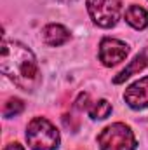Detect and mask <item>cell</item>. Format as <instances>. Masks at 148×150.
<instances>
[{
	"label": "cell",
	"instance_id": "6da1fadb",
	"mask_svg": "<svg viewBox=\"0 0 148 150\" xmlns=\"http://www.w3.org/2000/svg\"><path fill=\"white\" fill-rule=\"evenodd\" d=\"M0 67L4 75L14 80L25 91H32L38 80V65L33 52L19 42L4 40Z\"/></svg>",
	"mask_w": 148,
	"mask_h": 150
},
{
	"label": "cell",
	"instance_id": "7a4b0ae2",
	"mask_svg": "<svg viewBox=\"0 0 148 150\" xmlns=\"http://www.w3.org/2000/svg\"><path fill=\"white\" fill-rule=\"evenodd\" d=\"M26 140L32 150H54L59 145V133L47 119L35 117L28 124Z\"/></svg>",
	"mask_w": 148,
	"mask_h": 150
},
{
	"label": "cell",
	"instance_id": "3957f363",
	"mask_svg": "<svg viewBox=\"0 0 148 150\" xmlns=\"http://www.w3.org/2000/svg\"><path fill=\"white\" fill-rule=\"evenodd\" d=\"M98 143L101 150H134L136 140L129 126L122 122H115L103 129L98 136Z\"/></svg>",
	"mask_w": 148,
	"mask_h": 150
},
{
	"label": "cell",
	"instance_id": "277c9868",
	"mask_svg": "<svg viewBox=\"0 0 148 150\" xmlns=\"http://www.w3.org/2000/svg\"><path fill=\"white\" fill-rule=\"evenodd\" d=\"M87 11L98 26L111 28L120 18L122 4L120 0H87Z\"/></svg>",
	"mask_w": 148,
	"mask_h": 150
},
{
	"label": "cell",
	"instance_id": "5b68a950",
	"mask_svg": "<svg viewBox=\"0 0 148 150\" xmlns=\"http://www.w3.org/2000/svg\"><path fill=\"white\" fill-rule=\"evenodd\" d=\"M127 54H129L127 44H124L117 38H103L99 44V59L103 61L105 67L118 65L120 61L125 59Z\"/></svg>",
	"mask_w": 148,
	"mask_h": 150
},
{
	"label": "cell",
	"instance_id": "8992f818",
	"mask_svg": "<svg viewBox=\"0 0 148 150\" xmlns=\"http://www.w3.org/2000/svg\"><path fill=\"white\" fill-rule=\"evenodd\" d=\"M127 105L131 108H136V110H141V108H147L148 107V77H143L141 80L131 84L124 94Z\"/></svg>",
	"mask_w": 148,
	"mask_h": 150
},
{
	"label": "cell",
	"instance_id": "52a82bcc",
	"mask_svg": "<svg viewBox=\"0 0 148 150\" xmlns=\"http://www.w3.org/2000/svg\"><path fill=\"white\" fill-rule=\"evenodd\" d=\"M42 35H44V42L52 47L63 45L65 42L70 40V32L61 25H47L42 30Z\"/></svg>",
	"mask_w": 148,
	"mask_h": 150
},
{
	"label": "cell",
	"instance_id": "ba28073f",
	"mask_svg": "<svg viewBox=\"0 0 148 150\" xmlns=\"http://www.w3.org/2000/svg\"><path fill=\"white\" fill-rule=\"evenodd\" d=\"M147 65H148V47L147 49H143V51H141V52H140V54H138V56H136V58H134V59H132V61H131V63L120 72V74L117 75V77L113 79V82H115V84H120V82L127 80L131 75L138 74V72L143 70Z\"/></svg>",
	"mask_w": 148,
	"mask_h": 150
},
{
	"label": "cell",
	"instance_id": "9c48e42d",
	"mask_svg": "<svg viewBox=\"0 0 148 150\" xmlns=\"http://www.w3.org/2000/svg\"><path fill=\"white\" fill-rule=\"evenodd\" d=\"M125 21L136 28V30H143L148 26V11H145L140 5H131L125 11Z\"/></svg>",
	"mask_w": 148,
	"mask_h": 150
},
{
	"label": "cell",
	"instance_id": "30bf717a",
	"mask_svg": "<svg viewBox=\"0 0 148 150\" xmlns=\"http://www.w3.org/2000/svg\"><path fill=\"white\" fill-rule=\"evenodd\" d=\"M110 113H111V105L106 100H99L92 107H89V115L92 119H106Z\"/></svg>",
	"mask_w": 148,
	"mask_h": 150
},
{
	"label": "cell",
	"instance_id": "8fae6325",
	"mask_svg": "<svg viewBox=\"0 0 148 150\" xmlns=\"http://www.w3.org/2000/svg\"><path fill=\"white\" fill-rule=\"evenodd\" d=\"M23 108H25L23 101L18 100V98H12V100H9V103H5V107H4V117H14V115H18V113L23 112Z\"/></svg>",
	"mask_w": 148,
	"mask_h": 150
},
{
	"label": "cell",
	"instance_id": "7c38bea8",
	"mask_svg": "<svg viewBox=\"0 0 148 150\" xmlns=\"http://www.w3.org/2000/svg\"><path fill=\"white\" fill-rule=\"evenodd\" d=\"M87 101H89V94H87V93H82V94L77 98V101H75V108H77V110L87 108Z\"/></svg>",
	"mask_w": 148,
	"mask_h": 150
},
{
	"label": "cell",
	"instance_id": "4fadbf2b",
	"mask_svg": "<svg viewBox=\"0 0 148 150\" xmlns=\"http://www.w3.org/2000/svg\"><path fill=\"white\" fill-rule=\"evenodd\" d=\"M4 150H23V147L19 143H11V145H7Z\"/></svg>",
	"mask_w": 148,
	"mask_h": 150
},
{
	"label": "cell",
	"instance_id": "5bb4252c",
	"mask_svg": "<svg viewBox=\"0 0 148 150\" xmlns=\"http://www.w3.org/2000/svg\"><path fill=\"white\" fill-rule=\"evenodd\" d=\"M59 2H73V0H59Z\"/></svg>",
	"mask_w": 148,
	"mask_h": 150
}]
</instances>
